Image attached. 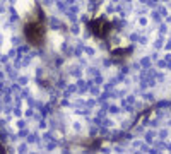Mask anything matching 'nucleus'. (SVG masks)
Listing matches in <instances>:
<instances>
[{"label":"nucleus","mask_w":171,"mask_h":154,"mask_svg":"<svg viewBox=\"0 0 171 154\" xmlns=\"http://www.w3.org/2000/svg\"><path fill=\"white\" fill-rule=\"evenodd\" d=\"M26 36H28V39L33 43V45H41L43 36H45V31H43L41 23L33 21V23L26 24Z\"/></svg>","instance_id":"obj_1"}]
</instances>
